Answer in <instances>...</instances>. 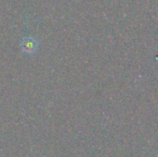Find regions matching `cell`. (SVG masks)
Masks as SVG:
<instances>
[{
    "label": "cell",
    "mask_w": 158,
    "mask_h": 157,
    "mask_svg": "<svg viewBox=\"0 0 158 157\" xmlns=\"http://www.w3.org/2000/svg\"><path fill=\"white\" fill-rule=\"evenodd\" d=\"M21 50L26 55H31L34 54L35 51L38 49L39 42L33 37H25L22 39L20 43Z\"/></svg>",
    "instance_id": "6da1fadb"
}]
</instances>
